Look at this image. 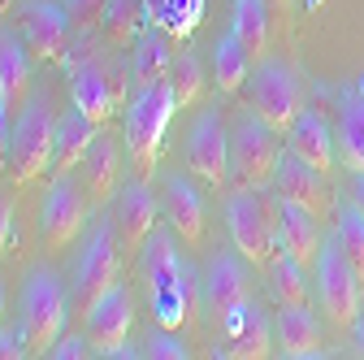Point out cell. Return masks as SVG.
I'll use <instances>...</instances> for the list:
<instances>
[{
    "label": "cell",
    "mask_w": 364,
    "mask_h": 360,
    "mask_svg": "<svg viewBox=\"0 0 364 360\" xmlns=\"http://www.w3.org/2000/svg\"><path fill=\"white\" fill-rule=\"evenodd\" d=\"M65 322H70V300H65L61 278L48 265H35L22 282V300H18V330L26 339V351L48 356L53 343L65 334Z\"/></svg>",
    "instance_id": "6da1fadb"
},
{
    "label": "cell",
    "mask_w": 364,
    "mask_h": 360,
    "mask_svg": "<svg viewBox=\"0 0 364 360\" xmlns=\"http://www.w3.org/2000/svg\"><path fill=\"white\" fill-rule=\"evenodd\" d=\"M282 196H273L269 187H239L225 200V226L239 248L243 260L269 265L278 252V221H282Z\"/></svg>",
    "instance_id": "7a4b0ae2"
},
{
    "label": "cell",
    "mask_w": 364,
    "mask_h": 360,
    "mask_svg": "<svg viewBox=\"0 0 364 360\" xmlns=\"http://www.w3.org/2000/svg\"><path fill=\"white\" fill-rule=\"evenodd\" d=\"M173 113H178V100H173L169 78L144 87V92H134V105H126V152H130L134 178H144V183H148V178L156 174V165H161L165 130H169V117Z\"/></svg>",
    "instance_id": "3957f363"
},
{
    "label": "cell",
    "mask_w": 364,
    "mask_h": 360,
    "mask_svg": "<svg viewBox=\"0 0 364 360\" xmlns=\"http://www.w3.org/2000/svg\"><path fill=\"white\" fill-rule=\"evenodd\" d=\"M122 278V239L113 231V221H96L78 265H74V282H70V322L87 326V317L96 312V304L117 287Z\"/></svg>",
    "instance_id": "277c9868"
},
{
    "label": "cell",
    "mask_w": 364,
    "mask_h": 360,
    "mask_svg": "<svg viewBox=\"0 0 364 360\" xmlns=\"http://www.w3.org/2000/svg\"><path fill=\"white\" fill-rule=\"evenodd\" d=\"M53 152H57V117L48 109V96H31L26 109L14 117V134H9V178L18 187L39 183L53 169Z\"/></svg>",
    "instance_id": "5b68a950"
},
{
    "label": "cell",
    "mask_w": 364,
    "mask_h": 360,
    "mask_svg": "<svg viewBox=\"0 0 364 360\" xmlns=\"http://www.w3.org/2000/svg\"><path fill=\"white\" fill-rule=\"evenodd\" d=\"M282 130H273L269 122H260L252 109L235 117L230 126V174L239 187H269L278 161L287 152V144L278 139Z\"/></svg>",
    "instance_id": "8992f818"
},
{
    "label": "cell",
    "mask_w": 364,
    "mask_h": 360,
    "mask_svg": "<svg viewBox=\"0 0 364 360\" xmlns=\"http://www.w3.org/2000/svg\"><path fill=\"white\" fill-rule=\"evenodd\" d=\"M247 109L269 122L273 130H287L304 113V83L282 61H260L247 78Z\"/></svg>",
    "instance_id": "52a82bcc"
},
{
    "label": "cell",
    "mask_w": 364,
    "mask_h": 360,
    "mask_svg": "<svg viewBox=\"0 0 364 360\" xmlns=\"http://www.w3.org/2000/svg\"><path fill=\"white\" fill-rule=\"evenodd\" d=\"M87 208H91V200H87V191H82V183L74 174L53 178L48 196H43V213H39L43 248H48V252H65L82 235V226H87Z\"/></svg>",
    "instance_id": "ba28073f"
},
{
    "label": "cell",
    "mask_w": 364,
    "mask_h": 360,
    "mask_svg": "<svg viewBox=\"0 0 364 360\" xmlns=\"http://www.w3.org/2000/svg\"><path fill=\"white\" fill-rule=\"evenodd\" d=\"M316 287H321V308H326V317L338 326V330H351L355 317H360V274L347 265L343 248L338 243H326L321 256H316Z\"/></svg>",
    "instance_id": "9c48e42d"
},
{
    "label": "cell",
    "mask_w": 364,
    "mask_h": 360,
    "mask_svg": "<svg viewBox=\"0 0 364 360\" xmlns=\"http://www.w3.org/2000/svg\"><path fill=\"white\" fill-rule=\"evenodd\" d=\"M70 18L61 5H53V0H22L18 5V35L26 43V53L35 61H65L70 57Z\"/></svg>",
    "instance_id": "30bf717a"
},
{
    "label": "cell",
    "mask_w": 364,
    "mask_h": 360,
    "mask_svg": "<svg viewBox=\"0 0 364 360\" xmlns=\"http://www.w3.org/2000/svg\"><path fill=\"white\" fill-rule=\"evenodd\" d=\"M187 165L208 187H221L225 178H230V134L221 130L217 109H204L191 122V130H187Z\"/></svg>",
    "instance_id": "8fae6325"
},
{
    "label": "cell",
    "mask_w": 364,
    "mask_h": 360,
    "mask_svg": "<svg viewBox=\"0 0 364 360\" xmlns=\"http://www.w3.org/2000/svg\"><path fill=\"white\" fill-rule=\"evenodd\" d=\"M113 231H117V239H122V248L130 256L144 252V243L152 239V231H156V200H152L144 178H134V183H126L113 196Z\"/></svg>",
    "instance_id": "7c38bea8"
},
{
    "label": "cell",
    "mask_w": 364,
    "mask_h": 360,
    "mask_svg": "<svg viewBox=\"0 0 364 360\" xmlns=\"http://www.w3.org/2000/svg\"><path fill=\"white\" fill-rule=\"evenodd\" d=\"M130 317H134L130 291L117 282V287L96 304V312L87 317V326H82L91 351H100V356H122V351H126V339H130Z\"/></svg>",
    "instance_id": "4fadbf2b"
},
{
    "label": "cell",
    "mask_w": 364,
    "mask_h": 360,
    "mask_svg": "<svg viewBox=\"0 0 364 360\" xmlns=\"http://www.w3.org/2000/svg\"><path fill=\"white\" fill-rule=\"evenodd\" d=\"M31 53L22 35L14 31H0V109L9 117H18L26 109V100L35 96V74H31Z\"/></svg>",
    "instance_id": "5bb4252c"
},
{
    "label": "cell",
    "mask_w": 364,
    "mask_h": 360,
    "mask_svg": "<svg viewBox=\"0 0 364 360\" xmlns=\"http://www.w3.org/2000/svg\"><path fill=\"white\" fill-rule=\"evenodd\" d=\"M273 183H278V196L287 204H299L308 213H330V187H326V174L321 169H312L304 157H295L291 148L282 152L278 161V174H273Z\"/></svg>",
    "instance_id": "9a60e30c"
},
{
    "label": "cell",
    "mask_w": 364,
    "mask_h": 360,
    "mask_svg": "<svg viewBox=\"0 0 364 360\" xmlns=\"http://www.w3.org/2000/svg\"><path fill=\"white\" fill-rule=\"evenodd\" d=\"M204 300H208V312H213L217 322H225L230 312H239V308L252 304V278H247V269L239 265V256L221 252V256L208 265Z\"/></svg>",
    "instance_id": "2e32d148"
},
{
    "label": "cell",
    "mask_w": 364,
    "mask_h": 360,
    "mask_svg": "<svg viewBox=\"0 0 364 360\" xmlns=\"http://www.w3.org/2000/svg\"><path fill=\"white\" fill-rule=\"evenodd\" d=\"M78 183H82L91 208H105L122 191V148H117V139L96 134V144L87 148V157L78 165Z\"/></svg>",
    "instance_id": "e0dca14e"
},
{
    "label": "cell",
    "mask_w": 364,
    "mask_h": 360,
    "mask_svg": "<svg viewBox=\"0 0 364 360\" xmlns=\"http://www.w3.org/2000/svg\"><path fill=\"white\" fill-rule=\"evenodd\" d=\"M161 208L169 217V231L187 243V248H200V239H204V200H200V191L182 174H169L165 178Z\"/></svg>",
    "instance_id": "ac0fdd59"
},
{
    "label": "cell",
    "mask_w": 364,
    "mask_h": 360,
    "mask_svg": "<svg viewBox=\"0 0 364 360\" xmlns=\"http://www.w3.org/2000/svg\"><path fill=\"white\" fill-rule=\"evenodd\" d=\"M96 134H100V126L91 122L82 109H74V105H70V109L57 117V152H53V178L78 174V165H82L87 148L96 144Z\"/></svg>",
    "instance_id": "d6986e66"
},
{
    "label": "cell",
    "mask_w": 364,
    "mask_h": 360,
    "mask_svg": "<svg viewBox=\"0 0 364 360\" xmlns=\"http://www.w3.org/2000/svg\"><path fill=\"white\" fill-rule=\"evenodd\" d=\"M65 61L74 65V74H70V100H74V109H82L96 126H105L117 113V100L109 92V83L100 78L96 61H91V57H65Z\"/></svg>",
    "instance_id": "ffe728a7"
},
{
    "label": "cell",
    "mask_w": 364,
    "mask_h": 360,
    "mask_svg": "<svg viewBox=\"0 0 364 360\" xmlns=\"http://www.w3.org/2000/svg\"><path fill=\"white\" fill-rule=\"evenodd\" d=\"M278 248L299 260L304 269L316 265V256H321L326 239H321V226H316V213L299 208V204H282V221H278Z\"/></svg>",
    "instance_id": "44dd1931"
},
{
    "label": "cell",
    "mask_w": 364,
    "mask_h": 360,
    "mask_svg": "<svg viewBox=\"0 0 364 360\" xmlns=\"http://www.w3.org/2000/svg\"><path fill=\"white\" fill-rule=\"evenodd\" d=\"M287 148H291L295 157H304L312 169H321V174L334 169V134H330V126H326L321 117L308 113V109L287 126Z\"/></svg>",
    "instance_id": "7402d4cb"
},
{
    "label": "cell",
    "mask_w": 364,
    "mask_h": 360,
    "mask_svg": "<svg viewBox=\"0 0 364 360\" xmlns=\"http://www.w3.org/2000/svg\"><path fill=\"white\" fill-rule=\"evenodd\" d=\"M221 330H225V339H230V356H239V360H264L269 347H273L269 322L260 317L252 304L239 308V312H230V317L221 322Z\"/></svg>",
    "instance_id": "603a6c76"
},
{
    "label": "cell",
    "mask_w": 364,
    "mask_h": 360,
    "mask_svg": "<svg viewBox=\"0 0 364 360\" xmlns=\"http://www.w3.org/2000/svg\"><path fill=\"white\" fill-rule=\"evenodd\" d=\"M278 343L295 360L321 351V326H316L308 304H282V312H278Z\"/></svg>",
    "instance_id": "cb8c5ba5"
},
{
    "label": "cell",
    "mask_w": 364,
    "mask_h": 360,
    "mask_svg": "<svg viewBox=\"0 0 364 360\" xmlns=\"http://www.w3.org/2000/svg\"><path fill=\"white\" fill-rule=\"evenodd\" d=\"M144 5H148V22L161 35H169V43H187V35L204 18V0H144Z\"/></svg>",
    "instance_id": "d4e9b609"
},
{
    "label": "cell",
    "mask_w": 364,
    "mask_h": 360,
    "mask_svg": "<svg viewBox=\"0 0 364 360\" xmlns=\"http://www.w3.org/2000/svg\"><path fill=\"white\" fill-rule=\"evenodd\" d=\"M144 22H148L144 0H109L100 31H105V39L113 43V48H134V43L144 39Z\"/></svg>",
    "instance_id": "484cf974"
},
{
    "label": "cell",
    "mask_w": 364,
    "mask_h": 360,
    "mask_svg": "<svg viewBox=\"0 0 364 360\" xmlns=\"http://www.w3.org/2000/svg\"><path fill=\"white\" fill-rule=\"evenodd\" d=\"M213 74H217V87H221L225 96H235V92H243V87H247L252 57H247V48L239 43L235 31L225 35V39H217V48H213Z\"/></svg>",
    "instance_id": "4316f807"
},
{
    "label": "cell",
    "mask_w": 364,
    "mask_h": 360,
    "mask_svg": "<svg viewBox=\"0 0 364 360\" xmlns=\"http://www.w3.org/2000/svg\"><path fill=\"white\" fill-rule=\"evenodd\" d=\"M235 35L252 61L269 57V5L264 0H235Z\"/></svg>",
    "instance_id": "83f0119b"
},
{
    "label": "cell",
    "mask_w": 364,
    "mask_h": 360,
    "mask_svg": "<svg viewBox=\"0 0 364 360\" xmlns=\"http://www.w3.org/2000/svg\"><path fill=\"white\" fill-rule=\"evenodd\" d=\"M173 70V57H169V43L161 35H148L134 43V61H130V78H134V92H144L152 83H165Z\"/></svg>",
    "instance_id": "f1b7e54d"
},
{
    "label": "cell",
    "mask_w": 364,
    "mask_h": 360,
    "mask_svg": "<svg viewBox=\"0 0 364 360\" xmlns=\"http://www.w3.org/2000/svg\"><path fill=\"white\" fill-rule=\"evenodd\" d=\"M334 144H338V157L351 174H364V96L347 100L343 105V117H338V130H334Z\"/></svg>",
    "instance_id": "f546056e"
},
{
    "label": "cell",
    "mask_w": 364,
    "mask_h": 360,
    "mask_svg": "<svg viewBox=\"0 0 364 360\" xmlns=\"http://www.w3.org/2000/svg\"><path fill=\"white\" fill-rule=\"evenodd\" d=\"M269 274H273V300L278 304H308V274H304V265L291 260L282 248L273 252Z\"/></svg>",
    "instance_id": "4dcf8cb0"
},
{
    "label": "cell",
    "mask_w": 364,
    "mask_h": 360,
    "mask_svg": "<svg viewBox=\"0 0 364 360\" xmlns=\"http://www.w3.org/2000/svg\"><path fill=\"white\" fill-rule=\"evenodd\" d=\"M334 243L343 248L347 265L360 274L364 282V213L360 208H338V221H334Z\"/></svg>",
    "instance_id": "1f68e13d"
},
{
    "label": "cell",
    "mask_w": 364,
    "mask_h": 360,
    "mask_svg": "<svg viewBox=\"0 0 364 360\" xmlns=\"http://www.w3.org/2000/svg\"><path fill=\"white\" fill-rule=\"evenodd\" d=\"M169 87H173V100L178 109H187L204 96V65L191 57V53H182L173 57V70H169Z\"/></svg>",
    "instance_id": "d6a6232c"
},
{
    "label": "cell",
    "mask_w": 364,
    "mask_h": 360,
    "mask_svg": "<svg viewBox=\"0 0 364 360\" xmlns=\"http://www.w3.org/2000/svg\"><path fill=\"white\" fill-rule=\"evenodd\" d=\"M105 9H109V0H65V18L78 35L87 31H96L105 22Z\"/></svg>",
    "instance_id": "836d02e7"
},
{
    "label": "cell",
    "mask_w": 364,
    "mask_h": 360,
    "mask_svg": "<svg viewBox=\"0 0 364 360\" xmlns=\"http://www.w3.org/2000/svg\"><path fill=\"white\" fill-rule=\"evenodd\" d=\"M144 356L148 360H182V356H191L187 351V343H182V339H173V330H156V334H148L144 339Z\"/></svg>",
    "instance_id": "e575fe53"
},
{
    "label": "cell",
    "mask_w": 364,
    "mask_h": 360,
    "mask_svg": "<svg viewBox=\"0 0 364 360\" xmlns=\"http://www.w3.org/2000/svg\"><path fill=\"white\" fill-rule=\"evenodd\" d=\"M87 334H65V339H57L53 343V351L48 356H57V360H78V356H87Z\"/></svg>",
    "instance_id": "d590c367"
},
{
    "label": "cell",
    "mask_w": 364,
    "mask_h": 360,
    "mask_svg": "<svg viewBox=\"0 0 364 360\" xmlns=\"http://www.w3.org/2000/svg\"><path fill=\"white\" fill-rule=\"evenodd\" d=\"M18 356H31L22 330H5V326H0V360H18Z\"/></svg>",
    "instance_id": "8d00e7d4"
},
{
    "label": "cell",
    "mask_w": 364,
    "mask_h": 360,
    "mask_svg": "<svg viewBox=\"0 0 364 360\" xmlns=\"http://www.w3.org/2000/svg\"><path fill=\"white\" fill-rule=\"evenodd\" d=\"M9 235H14V200L0 191V256L9 252Z\"/></svg>",
    "instance_id": "74e56055"
},
{
    "label": "cell",
    "mask_w": 364,
    "mask_h": 360,
    "mask_svg": "<svg viewBox=\"0 0 364 360\" xmlns=\"http://www.w3.org/2000/svg\"><path fill=\"white\" fill-rule=\"evenodd\" d=\"M9 134H14V117L0 109V161H9Z\"/></svg>",
    "instance_id": "f35d334b"
},
{
    "label": "cell",
    "mask_w": 364,
    "mask_h": 360,
    "mask_svg": "<svg viewBox=\"0 0 364 360\" xmlns=\"http://www.w3.org/2000/svg\"><path fill=\"white\" fill-rule=\"evenodd\" d=\"M351 330H355V347H360V356H364V308H360V317H355Z\"/></svg>",
    "instance_id": "ab89813d"
},
{
    "label": "cell",
    "mask_w": 364,
    "mask_h": 360,
    "mask_svg": "<svg viewBox=\"0 0 364 360\" xmlns=\"http://www.w3.org/2000/svg\"><path fill=\"white\" fill-rule=\"evenodd\" d=\"M355 178H360V183H355V208L364 213V174H355Z\"/></svg>",
    "instance_id": "60d3db41"
},
{
    "label": "cell",
    "mask_w": 364,
    "mask_h": 360,
    "mask_svg": "<svg viewBox=\"0 0 364 360\" xmlns=\"http://www.w3.org/2000/svg\"><path fill=\"white\" fill-rule=\"evenodd\" d=\"M0 326H5V282H0Z\"/></svg>",
    "instance_id": "b9f144b4"
},
{
    "label": "cell",
    "mask_w": 364,
    "mask_h": 360,
    "mask_svg": "<svg viewBox=\"0 0 364 360\" xmlns=\"http://www.w3.org/2000/svg\"><path fill=\"white\" fill-rule=\"evenodd\" d=\"M264 5H273V9H287V5H291V0H264Z\"/></svg>",
    "instance_id": "7bdbcfd3"
},
{
    "label": "cell",
    "mask_w": 364,
    "mask_h": 360,
    "mask_svg": "<svg viewBox=\"0 0 364 360\" xmlns=\"http://www.w3.org/2000/svg\"><path fill=\"white\" fill-rule=\"evenodd\" d=\"M5 5H9V0H0V9H5Z\"/></svg>",
    "instance_id": "ee69618b"
}]
</instances>
